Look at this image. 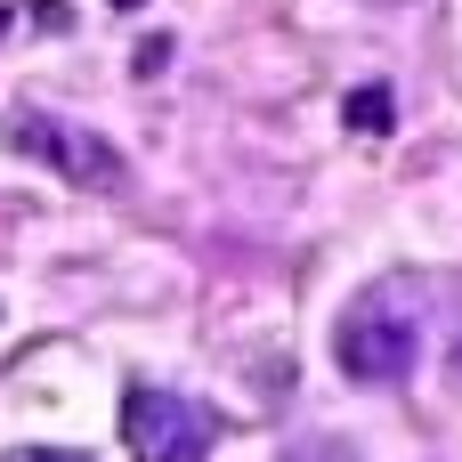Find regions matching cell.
<instances>
[{
  "label": "cell",
  "mask_w": 462,
  "mask_h": 462,
  "mask_svg": "<svg viewBox=\"0 0 462 462\" xmlns=\"http://www.w3.org/2000/svg\"><path fill=\"white\" fill-rule=\"evenodd\" d=\"M8 462H89V455H65V447H24V455H8Z\"/></svg>",
  "instance_id": "cell-7"
},
{
  "label": "cell",
  "mask_w": 462,
  "mask_h": 462,
  "mask_svg": "<svg viewBox=\"0 0 462 462\" xmlns=\"http://www.w3.org/2000/svg\"><path fill=\"white\" fill-rule=\"evenodd\" d=\"M414 357H422V333H414V309H406V292L398 284H374V292H357L349 309H341V325H333V365L349 374V382H406L414 374Z\"/></svg>",
  "instance_id": "cell-1"
},
{
  "label": "cell",
  "mask_w": 462,
  "mask_h": 462,
  "mask_svg": "<svg viewBox=\"0 0 462 462\" xmlns=\"http://www.w3.org/2000/svg\"><path fill=\"white\" fill-rule=\"evenodd\" d=\"M284 462H357V455H349L341 439H300V447H292Z\"/></svg>",
  "instance_id": "cell-6"
},
{
  "label": "cell",
  "mask_w": 462,
  "mask_h": 462,
  "mask_svg": "<svg viewBox=\"0 0 462 462\" xmlns=\"http://www.w3.org/2000/svg\"><path fill=\"white\" fill-rule=\"evenodd\" d=\"M8 146L16 154H32V162H49L65 187H89V195H122L130 187V162H122V146H106L97 130H81V122H57V114H8Z\"/></svg>",
  "instance_id": "cell-3"
},
{
  "label": "cell",
  "mask_w": 462,
  "mask_h": 462,
  "mask_svg": "<svg viewBox=\"0 0 462 462\" xmlns=\"http://www.w3.org/2000/svg\"><path fill=\"white\" fill-rule=\"evenodd\" d=\"M341 122H349L357 138H382V130L398 122V97H390L382 81H365V89H349V97H341Z\"/></svg>",
  "instance_id": "cell-4"
},
{
  "label": "cell",
  "mask_w": 462,
  "mask_h": 462,
  "mask_svg": "<svg viewBox=\"0 0 462 462\" xmlns=\"http://www.w3.org/2000/svg\"><path fill=\"white\" fill-rule=\"evenodd\" d=\"M162 65H171V32H146V41L130 49V73L146 81V73H162Z\"/></svg>",
  "instance_id": "cell-5"
},
{
  "label": "cell",
  "mask_w": 462,
  "mask_h": 462,
  "mask_svg": "<svg viewBox=\"0 0 462 462\" xmlns=\"http://www.w3.org/2000/svg\"><path fill=\"white\" fill-rule=\"evenodd\" d=\"M122 447L138 462H203L219 447V414L179 398V390H146L130 382L122 390Z\"/></svg>",
  "instance_id": "cell-2"
},
{
  "label": "cell",
  "mask_w": 462,
  "mask_h": 462,
  "mask_svg": "<svg viewBox=\"0 0 462 462\" xmlns=\"http://www.w3.org/2000/svg\"><path fill=\"white\" fill-rule=\"evenodd\" d=\"M8 24H16V16H8V8H0V32H8Z\"/></svg>",
  "instance_id": "cell-8"
},
{
  "label": "cell",
  "mask_w": 462,
  "mask_h": 462,
  "mask_svg": "<svg viewBox=\"0 0 462 462\" xmlns=\"http://www.w3.org/2000/svg\"><path fill=\"white\" fill-rule=\"evenodd\" d=\"M114 8H146V0H114Z\"/></svg>",
  "instance_id": "cell-9"
}]
</instances>
